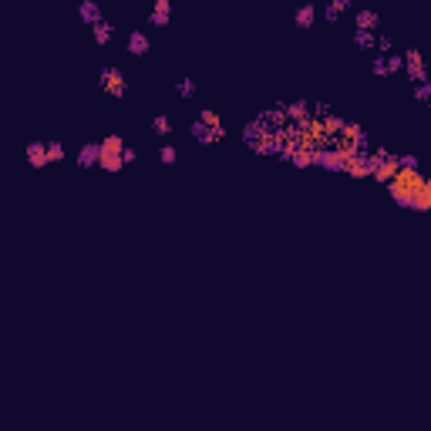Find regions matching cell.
<instances>
[{
    "mask_svg": "<svg viewBox=\"0 0 431 431\" xmlns=\"http://www.w3.org/2000/svg\"><path fill=\"white\" fill-rule=\"evenodd\" d=\"M374 68V75H387V64H385V58H377V61L370 64Z\"/></svg>",
    "mask_w": 431,
    "mask_h": 431,
    "instance_id": "484cf974",
    "label": "cell"
},
{
    "mask_svg": "<svg viewBox=\"0 0 431 431\" xmlns=\"http://www.w3.org/2000/svg\"><path fill=\"white\" fill-rule=\"evenodd\" d=\"M98 158H101V145H85L77 152V165H98Z\"/></svg>",
    "mask_w": 431,
    "mask_h": 431,
    "instance_id": "30bf717a",
    "label": "cell"
},
{
    "mask_svg": "<svg viewBox=\"0 0 431 431\" xmlns=\"http://www.w3.org/2000/svg\"><path fill=\"white\" fill-rule=\"evenodd\" d=\"M370 169H374V165H370V155H364V152H357V155H351V162H347V175H354V179H368L370 175Z\"/></svg>",
    "mask_w": 431,
    "mask_h": 431,
    "instance_id": "5b68a950",
    "label": "cell"
},
{
    "mask_svg": "<svg viewBox=\"0 0 431 431\" xmlns=\"http://www.w3.org/2000/svg\"><path fill=\"white\" fill-rule=\"evenodd\" d=\"M152 128H155V132H158V135H169V132H172V122H169V118H165V115H158V118H155V122H152Z\"/></svg>",
    "mask_w": 431,
    "mask_h": 431,
    "instance_id": "d6986e66",
    "label": "cell"
},
{
    "mask_svg": "<svg viewBox=\"0 0 431 431\" xmlns=\"http://www.w3.org/2000/svg\"><path fill=\"white\" fill-rule=\"evenodd\" d=\"M94 41H98V44H108V41H111V27H108L105 20L94 27Z\"/></svg>",
    "mask_w": 431,
    "mask_h": 431,
    "instance_id": "ac0fdd59",
    "label": "cell"
},
{
    "mask_svg": "<svg viewBox=\"0 0 431 431\" xmlns=\"http://www.w3.org/2000/svg\"><path fill=\"white\" fill-rule=\"evenodd\" d=\"M385 64H387V75H391V71H401V64L404 61H401L398 54H391V58H385Z\"/></svg>",
    "mask_w": 431,
    "mask_h": 431,
    "instance_id": "cb8c5ba5",
    "label": "cell"
},
{
    "mask_svg": "<svg viewBox=\"0 0 431 431\" xmlns=\"http://www.w3.org/2000/svg\"><path fill=\"white\" fill-rule=\"evenodd\" d=\"M179 94H182V98H192V94H196V85H192V81L185 77L182 85H179Z\"/></svg>",
    "mask_w": 431,
    "mask_h": 431,
    "instance_id": "603a6c76",
    "label": "cell"
},
{
    "mask_svg": "<svg viewBox=\"0 0 431 431\" xmlns=\"http://www.w3.org/2000/svg\"><path fill=\"white\" fill-rule=\"evenodd\" d=\"M370 175L377 179V182L391 185L394 182V175L401 172V165H404V158H394V155H370Z\"/></svg>",
    "mask_w": 431,
    "mask_h": 431,
    "instance_id": "3957f363",
    "label": "cell"
},
{
    "mask_svg": "<svg viewBox=\"0 0 431 431\" xmlns=\"http://www.w3.org/2000/svg\"><path fill=\"white\" fill-rule=\"evenodd\" d=\"M354 24H357V31H377V14L374 11H357L354 14Z\"/></svg>",
    "mask_w": 431,
    "mask_h": 431,
    "instance_id": "ba28073f",
    "label": "cell"
},
{
    "mask_svg": "<svg viewBox=\"0 0 431 431\" xmlns=\"http://www.w3.org/2000/svg\"><path fill=\"white\" fill-rule=\"evenodd\" d=\"M27 162H31L34 169H44L47 162H51V158H47V145H44V142H34V145H27Z\"/></svg>",
    "mask_w": 431,
    "mask_h": 431,
    "instance_id": "52a82bcc",
    "label": "cell"
},
{
    "mask_svg": "<svg viewBox=\"0 0 431 431\" xmlns=\"http://www.w3.org/2000/svg\"><path fill=\"white\" fill-rule=\"evenodd\" d=\"M192 135H196V142H202V145H209V142L223 139L226 132H213V128H206L202 122H196V125H192Z\"/></svg>",
    "mask_w": 431,
    "mask_h": 431,
    "instance_id": "9c48e42d",
    "label": "cell"
},
{
    "mask_svg": "<svg viewBox=\"0 0 431 431\" xmlns=\"http://www.w3.org/2000/svg\"><path fill=\"white\" fill-rule=\"evenodd\" d=\"M347 7H351L347 0H334V4H330V7L323 11V14H327V17H330V20H334V17H340V14H344V11H347Z\"/></svg>",
    "mask_w": 431,
    "mask_h": 431,
    "instance_id": "e0dca14e",
    "label": "cell"
},
{
    "mask_svg": "<svg viewBox=\"0 0 431 431\" xmlns=\"http://www.w3.org/2000/svg\"><path fill=\"white\" fill-rule=\"evenodd\" d=\"M81 20H88V24H101V11L94 7V4H81Z\"/></svg>",
    "mask_w": 431,
    "mask_h": 431,
    "instance_id": "9a60e30c",
    "label": "cell"
},
{
    "mask_svg": "<svg viewBox=\"0 0 431 431\" xmlns=\"http://www.w3.org/2000/svg\"><path fill=\"white\" fill-rule=\"evenodd\" d=\"M169 17H172V4H169V0H155L152 24H169Z\"/></svg>",
    "mask_w": 431,
    "mask_h": 431,
    "instance_id": "8fae6325",
    "label": "cell"
},
{
    "mask_svg": "<svg viewBox=\"0 0 431 431\" xmlns=\"http://www.w3.org/2000/svg\"><path fill=\"white\" fill-rule=\"evenodd\" d=\"M415 209H421V213H431V179H425V185H421Z\"/></svg>",
    "mask_w": 431,
    "mask_h": 431,
    "instance_id": "7c38bea8",
    "label": "cell"
},
{
    "mask_svg": "<svg viewBox=\"0 0 431 431\" xmlns=\"http://www.w3.org/2000/svg\"><path fill=\"white\" fill-rule=\"evenodd\" d=\"M101 145V158H98V165L101 169H108V172H118V169H125V142L118 139V135H108L105 142H98Z\"/></svg>",
    "mask_w": 431,
    "mask_h": 431,
    "instance_id": "7a4b0ae2",
    "label": "cell"
},
{
    "mask_svg": "<svg viewBox=\"0 0 431 431\" xmlns=\"http://www.w3.org/2000/svg\"><path fill=\"white\" fill-rule=\"evenodd\" d=\"M354 41H357L361 47H374V44H377V37H374V34H368V31H357V34H354Z\"/></svg>",
    "mask_w": 431,
    "mask_h": 431,
    "instance_id": "ffe728a7",
    "label": "cell"
},
{
    "mask_svg": "<svg viewBox=\"0 0 431 431\" xmlns=\"http://www.w3.org/2000/svg\"><path fill=\"white\" fill-rule=\"evenodd\" d=\"M313 17H317V11H313V4H304V7H300V11L293 14V20H296L300 27H310V24H313Z\"/></svg>",
    "mask_w": 431,
    "mask_h": 431,
    "instance_id": "4fadbf2b",
    "label": "cell"
},
{
    "mask_svg": "<svg viewBox=\"0 0 431 431\" xmlns=\"http://www.w3.org/2000/svg\"><path fill=\"white\" fill-rule=\"evenodd\" d=\"M47 158H51V162L64 158V145H58V142H47Z\"/></svg>",
    "mask_w": 431,
    "mask_h": 431,
    "instance_id": "44dd1931",
    "label": "cell"
},
{
    "mask_svg": "<svg viewBox=\"0 0 431 431\" xmlns=\"http://www.w3.org/2000/svg\"><path fill=\"white\" fill-rule=\"evenodd\" d=\"M162 162H165V165H172V162H175V149H172V145H165V149H162Z\"/></svg>",
    "mask_w": 431,
    "mask_h": 431,
    "instance_id": "d4e9b609",
    "label": "cell"
},
{
    "mask_svg": "<svg viewBox=\"0 0 431 431\" xmlns=\"http://www.w3.org/2000/svg\"><path fill=\"white\" fill-rule=\"evenodd\" d=\"M377 44H381V51H391V37H385V34H381V37H377Z\"/></svg>",
    "mask_w": 431,
    "mask_h": 431,
    "instance_id": "4316f807",
    "label": "cell"
},
{
    "mask_svg": "<svg viewBox=\"0 0 431 431\" xmlns=\"http://www.w3.org/2000/svg\"><path fill=\"white\" fill-rule=\"evenodd\" d=\"M415 94L421 98V101H431V81H421V85L415 88Z\"/></svg>",
    "mask_w": 431,
    "mask_h": 431,
    "instance_id": "7402d4cb",
    "label": "cell"
},
{
    "mask_svg": "<svg viewBox=\"0 0 431 431\" xmlns=\"http://www.w3.org/2000/svg\"><path fill=\"white\" fill-rule=\"evenodd\" d=\"M421 185H425V175L418 172V165H401V172L394 175V182L387 185V189H391V196H394V202H401V206H408V209H415V202H418V192H421Z\"/></svg>",
    "mask_w": 431,
    "mask_h": 431,
    "instance_id": "6da1fadb",
    "label": "cell"
},
{
    "mask_svg": "<svg viewBox=\"0 0 431 431\" xmlns=\"http://www.w3.org/2000/svg\"><path fill=\"white\" fill-rule=\"evenodd\" d=\"M101 88H105L111 98H122L125 94V75L118 71V68H105V71H101Z\"/></svg>",
    "mask_w": 431,
    "mask_h": 431,
    "instance_id": "277c9868",
    "label": "cell"
},
{
    "mask_svg": "<svg viewBox=\"0 0 431 431\" xmlns=\"http://www.w3.org/2000/svg\"><path fill=\"white\" fill-rule=\"evenodd\" d=\"M404 68H408V75L415 77L418 85L428 81V75H425V58H421L418 51H408V54H404Z\"/></svg>",
    "mask_w": 431,
    "mask_h": 431,
    "instance_id": "8992f818",
    "label": "cell"
},
{
    "mask_svg": "<svg viewBox=\"0 0 431 431\" xmlns=\"http://www.w3.org/2000/svg\"><path fill=\"white\" fill-rule=\"evenodd\" d=\"M128 51H132V54H145V51H149V37L142 31H135L128 37Z\"/></svg>",
    "mask_w": 431,
    "mask_h": 431,
    "instance_id": "5bb4252c",
    "label": "cell"
},
{
    "mask_svg": "<svg viewBox=\"0 0 431 431\" xmlns=\"http://www.w3.org/2000/svg\"><path fill=\"white\" fill-rule=\"evenodd\" d=\"M199 122L206 125V128H213V132H223V118L216 115L213 108H206V111H202V118H199Z\"/></svg>",
    "mask_w": 431,
    "mask_h": 431,
    "instance_id": "2e32d148",
    "label": "cell"
}]
</instances>
